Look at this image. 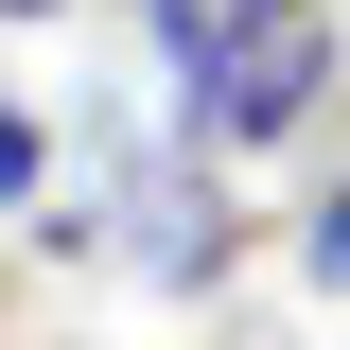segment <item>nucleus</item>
<instances>
[{"instance_id":"nucleus-1","label":"nucleus","mask_w":350,"mask_h":350,"mask_svg":"<svg viewBox=\"0 0 350 350\" xmlns=\"http://www.w3.org/2000/svg\"><path fill=\"white\" fill-rule=\"evenodd\" d=\"M315 105H333V0H228L211 36L175 53V123L211 140V158L298 140Z\"/></svg>"},{"instance_id":"nucleus-2","label":"nucleus","mask_w":350,"mask_h":350,"mask_svg":"<svg viewBox=\"0 0 350 350\" xmlns=\"http://www.w3.org/2000/svg\"><path fill=\"white\" fill-rule=\"evenodd\" d=\"M105 245H123L158 298H211L228 262H245V211H228V175H211V140H193V123L105 158Z\"/></svg>"},{"instance_id":"nucleus-3","label":"nucleus","mask_w":350,"mask_h":350,"mask_svg":"<svg viewBox=\"0 0 350 350\" xmlns=\"http://www.w3.org/2000/svg\"><path fill=\"white\" fill-rule=\"evenodd\" d=\"M36 193H53V123H36V105H0V211H36Z\"/></svg>"},{"instance_id":"nucleus-4","label":"nucleus","mask_w":350,"mask_h":350,"mask_svg":"<svg viewBox=\"0 0 350 350\" xmlns=\"http://www.w3.org/2000/svg\"><path fill=\"white\" fill-rule=\"evenodd\" d=\"M298 262H315V280L350 298V193H315V211H298Z\"/></svg>"},{"instance_id":"nucleus-5","label":"nucleus","mask_w":350,"mask_h":350,"mask_svg":"<svg viewBox=\"0 0 350 350\" xmlns=\"http://www.w3.org/2000/svg\"><path fill=\"white\" fill-rule=\"evenodd\" d=\"M211 18H228V0H140V36H158V70H175L193 36H211Z\"/></svg>"}]
</instances>
